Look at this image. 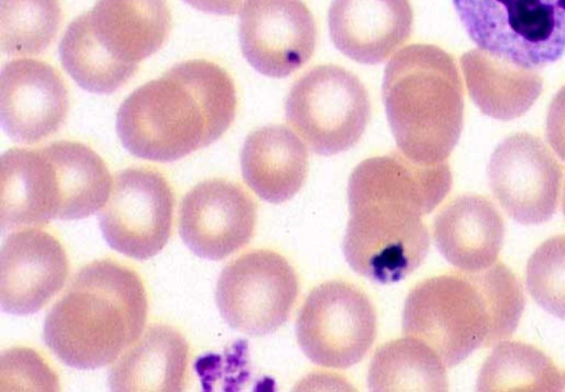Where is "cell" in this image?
I'll list each match as a JSON object with an SVG mask.
<instances>
[{"instance_id":"cell-30","label":"cell","mask_w":565,"mask_h":392,"mask_svg":"<svg viewBox=\"0 0 565 392\" xmlns=\"http://www.w3.org/2000/svg\"><path fill=\"white\" fill-rule=\"evenodd\" d=\"M562 210H563V213L565 216V186H564L563 198H562Z\"/></svg>"},{"instance_id":"cell-16","label":"cell","mask_w":565,"mask_h":392,"mask_svg":"<svg viewBox=\"0 0 565 392\" xmlns=\"http://www.w3.org/2000/svg\"><path fill=\"white\" fill-rule=\"evenodd\" d=\"M70 263L58 239L42 226L10 233L0 252V304L13 315L42 309L64 286Z\"/></svg>"},{"instance_id":"cell-13","label":"cell","mask_w":565,"mask_h":392,"mask_svg":"<svg viewBox=\"0 0 565 392\" xmlns=\"http://www.w3.org/2000/svg\"><path fill=\"white\" fill-rule=\"evenodd\" d=\"M257 203L239 183L207 179L191 188L179 209V233L199 257L220 261L254 236Z\"/></svg>"},{"instance_id":"cell-24","label":"cell","mask_w":565,"mask_h":392,"mask_svg":"<svg viewBox=\"0 0 565 392\" xmlns=\"http://www.w3.org/2000/svg\"><path fill=\"white\" fill-rule=\"evenodd\" d=\"M371 391H447L446 367L436 352L413 337L391 340L375 351L369 368Z\"/></svg>"},{"instance_id":"cell-21","label":"cell","mask_w":565,"mask_h":392,"mask_svg":"<svg viewBox=\"0 0 565 392\" xmlns=\"http://www.w3.org/2000/svg\"><path fill=\"white\" fill-rule=\"evenodd\" d=\"M308 168L305 144L284 125L262 127L245 139L241 152L244 181L269 203L291 199L302 187Z\"/></svg>"},{"instance_id":"cell-15","label":"cell","mask_w":565,"mask_h":392,"mask_svg":"<svg viewBox=\"0 0 565 392\" xmlns=\"http://www.w3.org/2000/svg\"><path fill=\"white\" fill-rule=\"evenodd\" d=\"M68 91L51 64L21 57L8 62L0 74V118L14 142L32 145L46 139L64 124Z\"/></svg>"},{"instance_id":"cell-12","label":"cell","mask_w":565,"mask_h":392,"mask_svg":"<svg viewBox=\"0 0 565 392\" xmlns=\"http://www.w3.org/2000/svg\"><path fill=\"white\" fill-rule=\"evenodd\" d=\"M488 178L499 204L521 224L544 223L557 209L562 166L532 134L518 133L502 140L491 155Z\"/></svg>"},{"instance_id":"cell-14","label":"cell","mask_w":565,"mask_h":392,"mask_svg":"<svg viewBox=\"0 0 565 392\" xmlns=\"http://www.w3.org/2000/svg\"><path fill=\"white\" fill-rule=\"evenodd\" d=\"M317 35L313 15L302 0H248L241 11L242 53L269 77H286L306 64Z\"/></svg>"},{"instance_id":"cell-8","label":"cell","mask_w":565,"mask_h":392,"mask_svg":"<svg viewBox=\"0 0 565 392\" xmlns=\"http://www.w3.org/2000/svg\"><path fill=\"white\" fill-rule=\"evenodd\" d=\"M286 119L311 151L331 156L352 148L371 118L369 93L352 72L317 65L300 76L286 99Z\"/></svg>"},{"instance_id":"cell-29","label":"cell","mask_w":565,"mask_h":392,"mask_svg":"<svg viewBox=\"0 0 565 392\" xmlns=\"http://www.w3.org/2000/svg\"><path fill=\"white\" fill-rule=\"evenodd\" d=\"M191 7L207 13L234 15L241 12L248 0H184Z\"/></svg>"},{"instance_id":"cell-1","label":"cell","mask_w":565,"mask_h":392,"mask_svg":"<svg viewBox=\"0 0 565 392\" xmlns=\"http://www.w3.org/2000/svg\"><path fill=\"white\" fill-rule=\"evenodd\" d=\"M236 108L230 74L214 62L189 60L135 89L118 109L116 129L131 155L169 162L216 141Z\"/></svg>"},{"instance_id":"cell-9","label":"cell","mask_w":565,"mask_h":392,"mask_svg":"<svg viewBox=\"0 0 565 392\" xmlns=\"http://www.w3.org/2000/svg\"><path fill=\"white\" fill-rule=\"evenodd\" d=\"M377 331L376 314L366 294L343 279L312 288L296 322L297 341L313 363L347 369L371 349Z\"/></svg>"},{"instance_id":"cell-18","label":"cell","mask_w":565,"mask_h":392,"mask_svg":"<svg viewBox=\"0 0 565 392\" xmlns=\"http://www.w3.org/2000/svg\"><path fill=\"white\" fill-rule=\"evenodd\" d=\"M0 223L10 231L60 220L62 194L56 168L44 147L11 148L0 159Z\"/></svg>"},{"instance_id":"cell-23","label":"cell","mask_w":565,"mask_h":392,"mask_svg":"<svg viewBox=\"0 0 565 392\" xmlns=\"http://www.w3.org/2000/svg\"><path fill=\"white\" fill-rule=\"evenodd\" d=\"M43 147L60 179L61 220L84 219L102 209L114 181L103 158L87 145L74 140H57Z\"/></svg>"},{"instance_id":"cell-22","label":"cell","mask_w":565,"mask_h":392,"mask_svg":"<svg viewBox=\"0 0 565 392\" xmlns=\"http://www.w3.org/2000/svg\"><path fill=\"white\" fill-rule=\"evenodd\" d=\"M460 65L471 99L484 115L495 119L520 117L543 91V78L537 72L479 47L462 54Z\"/></svg>"},{"instance_id":"cell-26","label":"cell","mask_w":565,"mask_h":392,"mask_svg":"<svg viewBox=\"0 0 565 392\" xmlns=\"http://www.w3.org/2000/svg\"><path fill=\"white\" fill-rule=\"evenodd\" d=\"M62 21L60 0H0V45L9 56H32L55 40Z\"/></svg>"},{"instance_id":"cell-4","label":"cell","mask_w":565,"mask_h":392,"mask_svg":"<svg viewBox=\"0 0 565 392\" xmlns=\"http://www.w3.org/2000/svg\"><path fill=\"white\" fill-rule=\"evenodd\" d=\"M148 297L139 274L111 258L95 259L74 276L49 311L43 338L66 365L114 363L142 335Z\"/></svg>"},{"instance_id":"cell-7","label":"cell","mask_w":565,"mask_h":392,"mask_svg":"<svg viewBox=\"0 0 565 392\" xmlns=\"http://www.w3.org/2000/svg\"><path fill=\"white\" fill-rule=\"evenodd\" d=\"M471 41L502 60L535 70L565 53V0H452Z\"/></svg>"},{"instance_id":"cell-11","label":"cell","mask_w":565,"mask_h":392,"mask_svg":"<svg viewBox=\"0 0 565 392\" xmlns=\"http://www.w3.org/2000/svg\"><path fill=\"white\" fill-rule=\"evenodd\" d=\"M173 208V190L162 172L153 167H130L115 176L99 213L100 231L113 250L148 259L170 239Z\"/></svg>"},{"instance_id":"cell-2","label":"cell","mask_w":565,"mask_h":392,"mask_svg":"<svg viewBox=\"0 0 565 392\" xmlns=\"http://www.w3.org/2000/svg\"><path fill=\"white\" fill-rule=\"evenodd\" d=\"M524 305L522 286L503 263L480 272L446 273L411 290L403 332L426 343L451 368L475 350L509 339Z\"/></svg>"},{"instance_id":"cell-17","label":"cell","mask_w":565,"mask_h":392,"mask_svg":"<svg viewBox=\"0 0 565 392\" xmlns=\"http://www.w3.org/2000/svg\"><path fill=\"white\" fill-rule=\"evenodd\" d=\"M409 0H332L330 38L349 59L362 64L384 62L411 36Z\"/></svg>"},{"instance_id":"cell-25","label":"cell","mask_w":565,"mask_h":392,"mask_svg":"<svg viewBox=\"0 0 565 392\" xmlns=\"http://www.w3.org/2000/svg\"><path fill=\"white\" fill-rule=\"evenodd\" d=\"M565 373L539 348L503 340L484 361L477 382L478 391H559Z\"/></svg>"},{"instance_id":"cell-10","label":"cell","mask_w":565,"mask_h":392,"mask_svg":"<svg viewBox=\"0 0 565 392\" xmlns=\"http://www.w3.org/2000/svg\"><path fill=\"white\" fill-rule=\"evenodd\" d=\"M299 289L298 275L281 254L255 248L223 268L215 300L230 327L248 336H265L288 320Z\"/></svg>"},{"instance_id":"cell-3","label":"cell","mask_w":565,"mask_h":392,"mask_svg":"<svg viewBox=\"0 0 565 392\" xmlns=\"http://www.w3.org/2000/svg\"><path fill=\"white\" fill-rule=\"evenodd\" d=\"M350 219L343 253L358 274L396 283L424 262L429 233L423 216L438 201L427 184L401 165H382L349 179Z\"/></svg>"},{"instance_id":"cell-19","label":"cell","mask_w":565,"mask_h":392,"mask_svg":"<svg viewBox=\"0 0 565 392\" xmlns=\"http://www.w3.org/2000/svg\"><path fill=\"white\" fill-rule=\"evenodd\" d=\"M433 235L448 263L462 272H480L498 262L504 222L488 198L462 194L436 214Z\"/></svg>"},{"instance_id":"cell-5","label":"cell","mask_w":565,"mask_h":392,"mask_svg":"<svg viewBox=\"0 0 565 392\" xmlns=\"http://www.w3.org/2000/svg\"><path fill=\"white\" fill-rule=\"evenodd\" d=\"M382 96L398 151L420 165L446 161L463 126V89L454 57L434 44L401 49L386 65Z\"/></svg>"},{"instance_id":"cell-28","label":"cell","mask_w":565,"mask_h":392,"mask_svg":"<svg viewBox=\"0 0 565 392\" xmlns=\"http://www.w3.org/2000/svg\"><path fill=\"white\" fill-rule=\"evenodd\" d=\"M545 135L553 151L565 161V85L550 104Z\"/></svg>"},{"instance_id":"cell-20","label":"cell","mask_w":565,"mask_h":392,"mask_svg":"<svg viewBox=\"0 0 565 392\" xmlns=\"http://www.w3.org/2000/svg\"><path fill=\"white\" fill-rule=\"evenodd\" d=\"M190 346L184 336L164 322L149 325L113 364V391H183L188 382Z\"/></svg>"},{"instance_id":"cell-6","label":"cell","mask_w":565,"mask_h":392,"mask_svg":"<svg viewBox=\"0 0 565 392\" xmlns=\"http://www.w3.org/2000/svg\"><path fill=\"white\" fill-rule=\"evenodd\" d=\"M171 24L167 0H97L65 30L62 65L83 89L110 94L162 46Z\"/></svg>"},{"instance_id":"cell-27","label":"cell","mask_w":565,"mask_h":392,"mask_svg":"<svg viewBox=\"0 0 565 392\" xmlns=\"http://www.w3.org/2000/svg\"><path fill=\"white\" fill-rule=\"evenodd\" d=\"M526 287L539 306L565 320V234L544 241L530 256Z\"/></svg>"}]
</instances>
